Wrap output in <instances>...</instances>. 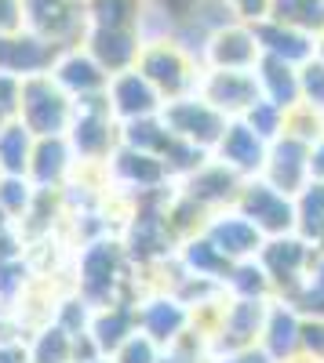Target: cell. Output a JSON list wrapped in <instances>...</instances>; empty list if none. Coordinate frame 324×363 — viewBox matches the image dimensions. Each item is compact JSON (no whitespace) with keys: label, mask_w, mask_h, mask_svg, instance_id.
Instances as JSON below:
<instances>
[{"label":"cell","mask_w":324,"mask_h":363,"mask_svg":"<svg viewBox=\"0 0 324 363\" xmlns=\"http://www.w3.org/2000/svg\"><path fill=\"white\" fill-rule=\"evenodd\" d=\"M262 352H270L274 363H284L288 356L303 352V316L291 301H270L266 327H262Z\"/></svg>","instance_id":"obj_17"},{"label":"cell","mask_w":324,"mask_h":363,"mask_svg":"<svg viewBox=\"0 0 324 363\" xmlns=\"http://www.w3.org/2000/svg\"><path fill=\"white\" fill-rule=\"evenodd\" d=\"M197 95L215 106L226 120H241L259 99V80H255V69L252 73H241V69H204L200 84H197Z\"/></svg>","instance_id":"obj_7"},{"label":"cell","mask_w":324,"mask_h":363,"mask_svg":"<svg viewBox=\"0 0 324 363\" xmlns=\"http://www.w3.org/2000/svg\"><path fill=\"white\" fill-rule=\"evenodd\" d=\"M281 26H291L306 37H320L324 33V0H270V15Z\"/></svg>","instance_id":"obj_23"},{"label":"cell","mask_w":324,"mask_h":363,"mask_svg":"<svg viewBox=\"0 0 324 363\" xmlns=\"http://www.w3.org/2000/svg\"><path fill=\"white\" fill-rule=\"evenodd\" d=\"M135 69L161 91L164 102L197 95V84L204 77V66H197V55L179 37L146 40L142 51H139V66Z\"/></svg>","instance_id":"obj_1"},{"label":"cell","mask_w":324,"mask_h":363,"mask_svg":"<svg viewBox=\"0 0 324 363\" xmlns=\"http://www.w3.org/2000/svg\"><path fill=\"white\" fill-rule=\"evenodd\" d=\"M73 145L66 135H55V138H37L33 145V157H29V182H37L40 189H55L70 171H73Z\"/></svg>","instance_id":"obj_20"},{"label":"cell","mask_w":324,"mask_h":363,"mask_svg":"<svg viewBox=\"0 0 324 363\" xmlns=\"http://www.w3.org/2000/svg\"><path fill=\"white\" fill-rule=\"evenodd\" d=\"M259 178L270 182V186L281 189L284 196H299L310 182H313V178H310V145L299 142V138H291V135L274 138Z\"/></svg>","instance_id":"obj_8"},{"label":"cell","mask_w":324,"mask_h":363,"mask_svg":"<svg viewBox=\"0 0 324 363\" xmlns=\"http://www.w3.org/2000/svg\"><path fill=\"white\" fill-rule=\"evenodd\" d=\"M161 356H164V349L153 338H146L142 330H135V335L109 356V363H161Z\"/></svg>","instance_id":"obj_28"},{"label":"cell","mask_w":324,"mask_h":363,"mask_svg":"<svg viewBox=\"0 0 324 363\" xmlns=\"http://www.w3.org/2000/svg\"><path fill=\"white\" fill-rule=\"evenodd\" d=\"M63 55L55 44H48L44 37L29 33V29H18V33L0 37V73L29 80V77H44L51 73L55 58Z\"/></svg>","instance_id":"obj_9"},{"label":"cell","mask_w":324,"mask_h":363,"mask_svg":"<svg viewBox=\"0 0 324 363\" xmlns=\"http://www.w3.org/2000/svg\"><path fill=\"white\" fill-rule=\"evenodd\" d=\"M135 330H139V320H135V306H128V301H109V306H99L92 323H87V335L95 338V345H99V352L106 359L121 349Z\"/></svg>","instance_id":"obj_19"},{"label":"cell","mask_w":324,"mask_h":363,"mask_svg":"<svg viewBox=\"0 0 324 363\" xmlns=\"http://www.w3.org/2000/svg\"><path fill=\"white\" fill-rule=\"evenodd\" d=\"M222 4L237 22H248V26H255L270 15V0H222Z\"/></svg>","instance_id":"obj_29"},{"label":"cell","mask_w":324,"mask_h":363,"mask_svg":"<svg viewBox=\"0 0 324 363\" xmlns=\"http://www.w3.org/2000/svg\"><path fill=\"white\" fill-rule=\"evenodd\" d=\"M22 29L44 37L58 51H73L84 48L92 22L84 0H22Z\"/></svg>","instance_id":"obj_2"},{"label":"cell","mask_w":324,"mask_h":363,"mask_svg":"<svg viewBox=\"0 0 324 363\" xmlns=\"http://www.w3.org/2000/svg\"><path fill=\"white\" fill-rule=\"evenodd\" d=\"M106 99H109V109H113V116H117V124H131V120L157 116V113L164 109L161 91L146 80L139 69H128V73L109 77Z\"/></svg>","instance_id":"obj_10"},{"label":"cell","mask_w":324,"mask_h":363,"mask_svg":"<svg viewBox=\"0 0 324 363\" xmlns=\"http://www.w3.org/2000/svg\"><path fill=\"white\" fill-rule=\"evenodd\" d=\"M262 58V48L255 40V29L248 22H226L215 33H208L200 51V66L204 69H241L252 73Z\"/></svg>","instance_id":"obj_6"},{"label":"cell","mask_w":324,"mask_h":363,"mask_svg":"<svg viewBox=\"0 0 324 363\" xmlns=\"http://www.w3.org/2000/svg\"><path fill=\"white\" fill-rule=\"evenodd\" d=\"M121 244H87L84 258H80V294L84 301H95V306H109L113 301V284L121 280Z\"/></svg>","instance_id":"obj_13"},{"label":"cell","mask_w":324,"mask_h":363,"mask_svg":"<svg viewBox=\"0 0 324 363\" xmlns=\"http://www.w3.org/2000/svg\"><path fill=\"white\" fill-rule=\"evenodd\" d=\"M215 363H274L270 352H262L259 345L255 349H233V352H222Z\"/></svg>","instance_id":"obj_31"},{"label":"cell","mask_w":324,"mask_h":363,"mask_svg":"<svg viewBox=\"0 0 324 363\" xmlns=\"http://www.w3.org/2000/svg\"><path fill=\"white\" fill-rule=\"evenodd\" d=\"M22 29V0H0V37Z\"/></svg>","instance_id":"obj_30"},{"label":"cell","mask_w":324,"mask_h":363,"mask_svg":"<svg viewBox=\"0 0 324 363\" xmlns=\"http://www.w3.org/2000/svg\"><path fill=\"white\" fill-rule=\"evenodd\" d=\"M255 80H259L262 99L274 102L277 109L288 113L291 106H299V69H296V66L281 62V58L262 55L259 66H255Z\"/></svg>","instance_id":"obj_21"},{"label":"cell","mask_w":324,"mask_h":363,"mask_svg":"<svg viewBox=\"0 0 324 363\" xmlns=\"http://www.w3.org/2000/svg\"><path fill=\"white\" fill-rule=\"evenodd\" d=\"M0 363H29V352H26L22 345L0 342Z\"/></svg>","instance_id":"obj_33"},{"label":"cell","mask_w":324,"mask_h":363,"mask_svg":"<svg viewBox=\"0 0 324 363\" xmlns=\"http://www.w3.org/2000/svg\"><path fill=\"white\" fill-rule=\"evenodd\" d=\"M296 233L306 240H317L324 236V182H310V186L296 196Z\"/></svg>","instance_id":"obj_25"},{"label":"cell","mask_w":324,"mask_h":363,"mask_svg":"<svg viewBox=\"0 0 324 363\" xmlns=\"http://www.w3.org/2000/svg\"><path fill=\"white\" fill-rule=\"evenodd\" d=\"M255 29V40L262 48V55H270V58H281V62L288 66H306L310 58L317 55V40L299 33V29H291V26H281L274 18H262L252 26Z\"/></svg>","instance_id":"obj_18"},{"label":"cell","mask_w":324,"mask_h":363,"mask_svg":"<svg viewBox=\"0 0 324 363\" xmlns=\"http://www.w3.org/2000/svg\"><path fill=\"white\" fill-rule=\"evenodd\" d=\"M135 320L146 338H153L161 349H168L190 330V306L175 294H157V298L135 301Z\"/></svg>","instance_id":"obj_12"},{"label":"cell","mask_w":324,"mask_h":363,"mask_svg":"<svg viewBox=\"0 0 324 363\" xmlns=\"http://www.w3.org/2000/svg\"><path fill=\"white\" fill-rule=\"evenodd\" d=\"M33 131H29L22 120H8L4 128H0V174H18L26 178L29 174V157H33Z\"/></svg>","instance_id":"obj_22"},{"label":"cell","mask_w":324,"mask_h":363,"mask_svg":"<svg viewBox=\"0 0 324 363\" xmlns=\"http://www.w3.org/2000/svg\"><path fill=\"white\" fill-rule=\"evenodd\" d=\"M204 236L219 247V255H226L230 262H248V258H259L266 236H262L237 207H222L208 218L204 225Z\"/></svg>","instance_id":"obj_11"},{"label":"cell","mask_w":324,"mask_h":363,"mask_svg":"<svg viewBox=\"0 0 324 363\" xmlns=\"http://www.w3.org/2000/svg\"><path fill=\"white\" fill-rule=\"evenodd\" d=\"M18 120H22L29 131H33V138L70 135V124H73V99H70L48 73H44V77H29V80H22Z\"/></svg>","instance_id":"obj_3"},{"label":"cell","mask_w":324,"mask_h":363,"mask_svg":"<svg viewBox=\"0 0 324 363\" xmlns=\"http://www.w3.org/2000/svg\"><path fill=\"white\" fill-rule=\"evenodd\" d=\"M299 102L324 113V62L313 55L306 66H299Z\"/></svg>","instance_id":"obj_27"},{"label":"cell","mask_w":324,"mask_h":363,"mask_svg":"<svg viewBox=\"0 0 324 363\" xmlns=\"http://www.w3.org/2000/svg\"><path fill=\"white\" fill-rule=\"evenodd\" d=\"M317 58H320V62H324V33L317 37Z\"/></svg>","instance_id":"obj_34"},{"label":"cell","mask_w":324,"mask_h":363,"mask_svg":"<svg viewBox=\"0 0 324 363\" xmlns=\"http://www.w3.org/2000/svg\"><path fill=\"white\" fill-rule=\"evenodd\" d=\"M212 153H215L219 164H226L230 171H237L241 178H259L262 164H266V153H270V142L259 138L244 120H230Z\"/></svg>","instance_id":"obj_14"},{"label":"cell","mask_w":324,"mask_h":363,"mask_svg":"<svg viewBox=\"0 0 324 363\" xmlns=\"http://www.w3.org/2000/svg\"><path fill=\"white\" fill-rule=\"evenodd\" d=\"M161 120H164V128L175 135V138H183L197 149H204V153H212V149L219 145L222 131L230 120L208 106L200 95H190V99H175V102H164L161 109Z\"/></svg>","instance_id":"obj_5"},{"label":"cell","mask_w":324,"mask_h":363,"mask_svg":"<svg viewBox=\"0 0 324 363\" xmlns=\"http://www.w3.org/2000/svg\"><path fill=\"white\" fill-rule=\"evenodd\" d=\"M92 29H139L146 0H84Z\"/></svg>","instance_id":"obj_24"},{"label":"cell","mask_w":324,"mask_h":363,"mask_svg":"<svg viewBox=\"0 0 324 363\" xmlns=\"http://www.w3.org/2000/svg\"><path fill=\"white\" fill-rule=\"evenodd\" d=\"M233 207H237L266 240L296 233V196H284L281 189H274L270 182H262V178H248Z\"/></svg>","instance_id":"obj_4"},{"label":"cell","mask_w":324,"mask_h":363,"mask_svg":"<svg viewBox=\"0 0 324 363\" xmlns=\"http://www.w3.org/2000/svg\"><path fill=\"white\" fill-rule=\"evenodd\" d=\"M48 77H51L58 87H63L73 102L92 99V95H102V91L109 87V73H106L84 48L63 51V55L55 58V66H51Z\"/></svg>","instance_id":"obj_15"},{"label":"cell","mask_w":324,"mask_h":363,"mask_svg":"<svg viewBox=\"0 0 324 363\" xmlns=\"http://www.w3.org/2000/svg\"><path fill=\"white\" fill-rule=\"evenodd\" d=\"M84 51L92 55L109 77H117V73H128V69L139 66L142 37H139V29H87Z\"/></svg>","instance_id":"obj_16"},{"label":"cell","mask_w":324,"mask_h":363,"mask_svg":"<svg viewBox=\"0 0 324 363\" xmlns=\"http://www.w3.org/2000/svg\"><path fill=\"white\" fill-rule=\"evenodd\" d=\"M29 352V363H73V330H66L63 323H51L44 327L33 349Z\"/></svg>","instance_id":"obj_26"},{"label":"cell","mask_w":324,"mask_h":363,"mask_svg":"<svg viewBox=\"0 0 324 363\" xmlns=\"http://www.w3.org/2000/svg\"><path fill=\"white\" fill-rule=\"evenodd\" d=\"M310 178L324 182V135L317 142H310Z\"/></svg>","instance_id":"obj_32"}]
</instances>
